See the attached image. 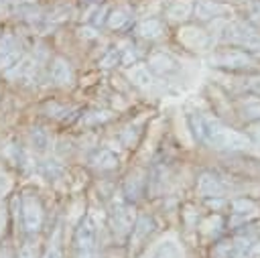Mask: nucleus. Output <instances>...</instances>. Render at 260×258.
<instances>
[{
    "instance_id": "12",
    "label": "nucleus",
    "mask_w": 260,
    "mask_h": 258,
    "mask_svg": "<svg viewBox=\"0 0 260 258\" xmlns=\"http://www.w3.org/2000/svg\"><path fill=\"white\" fill-rule=\"evenodd\" d=\"M128 77H130V81H132L136 87H142V89H146V87H150V85L154 83L152 71H150L146 65H138V63L130 65V69H128Z\"/></svg>"
},
{
    "instance_id": "4",
    "label": "nucleus",
    "mask_w": 260,
    "mask_h": 258,
    "mask_svg": "<svg viewBox=\"0 0 260 258\" xmlns=\"http://www.w3.org/2000/svg\"><path fill=\"white\" fill-rule=\"evenodd\" d=\"M223 41L244 51H260V33L248 22H230L223 28Z\"/></svg>"
},
{
    "instance_id": "29",
    "label": "nucleus",
    "mask_w": 260,
    "mask_h": 258,
    "mask_svg": "<svg viewBox=\"0 0 260 258\" xmlns=\"http://www.w3.org/2000/svg\"><path fill=\"white\" fill-rule=\"evenodd\" d=\"M106 14H108V10H106V6H102L98 12H95V18H93V24H104V20H106Z\"/></svg>"
},
{
    "instance_id": "24",
    "label": "nucleus",
    "mask_w": 260,
    "mask_h": 258,
    "mask_svg": "<svg viewBox=\"0 0 260 258\" xmlns=\"http://www.w3.org/2000/svg\"><path fill=\"white\" fill-rule=\"evenodd\" d=\"M45 258H63L61 244H59V240H57V238L49 244V248H47V252H45Z\"/></svg>"
},
{
    "instance_id": "13",
    "label": "nucleus",
    "mask_w": 260,
    "mask_h": 258,
    "mask_svg": "<svg viewBox=\"0 0 260 258\" xmlns=\"http://www.w3.org/2000/svg\"><path fill=\"white\" fill-rule=\"evenodd\" d=\"M136 33H138L142 39L154 41V39L162 37L165 24H162V20H158V18H146V20H142V22L136 26Z\"/></svg>"
},
{
    "instance_id": "32",
    "label": "nucleus",
    "mask_w": 260,
    "mask_h": 258,
    "mask_svg": "<svg viewBox=\"0 0 260 258\" xmlns=\"http://www.w3.org/2000/svg\"><path fill=\"white\" fill-rule=\"evenodd\" d=\"M254 138H256V142H258V144H260V130H258V132H256V136H254Z\"/></svg>"
},
{
    "instance_id": "30",
    "label": "nucleus",
    "mask_w": 260,
    "mask_h": 258,
    "mask_svg": "<svg viewBox=\"0 0 260 258\" xmlns=\"http://www.w3.org/2000/svg\"><path fill=\"white\" fill-rule=\"evenodd\" d=\"M6 189H8V179L0 175V195H2V193H4Z\"/></svg>"
},
{
    "instance_id": "31",
    "label": "nucleus",
    "mask_w": 260,
    "mask_h": 258,
    "mask_svg": "<svg viewBox=\"0 0 260 258\" xmlns=\"http://www.w3.org/2000/svg\"><path fill=\"white\" fill-rule=\"evenodd\" d=\"M2 228H4V211L0 209V232H2Z\"/></svg>"
},
{
    "instance_id": "6",
    "label": "nucleus",
    "mask_w": 260,
    "mask_h": 258,
    "mask_svg": "<svg viewBox=\"0 0 260 258\" xmlns=\"http://www.w3.org/2000/svg\"><path fill=\"white\" fill-rule=\"evenodd\" d=\"M20 211H22V225L28 234H35L41 230L43 225V219H45V213H43V205L39 201L37 195H22L20 199Z\"/></svg>"
},
{
    "instance_id": "28",
    "label": "nucleus",
    "mask_w": 260,
    "mask_h": 258,
    "mask_svg": "<svg viewBox=\"0 0 260 258\" xmlns=\"http://www.w3.org/2000/svg\"><path fill=\"white\" fill-rule=\"evenodd\" d=\"M12 47H16V45H14V39H12L10 35H6V37L0 41V55H2V53H6V51H8V49H12Z\"/></svg>"
},
{
    "instance_id": "17",
    "label": "nucleus",
    "mask_w": 260,
    "mask_h": 258,
    "mask_svg": "<svg viewBox=\"0 0 260 258\" xmlns=\"http://www.w3.org/2000/svg\"><path fill=\"white\" fill-rule=\"evenodd\" d=\"M49 142H51V138H49V134L41 126H35L30 130V144H32V148L37 152H45L49 148Z\"/></svg>"
},
{
    "instance_id": "10",
    "label": "nucleus",
    "mask_w": 260,
    "mask_h": 258,
    "mask_svg": "<svg viewBox=\"0 0 260 258\" xmlns=\"http://www.w3.org/2000/svg\"><path fill=\"white\" fill-rule=\"evenodd\" d=\"M195 0H173L167 8V18L173 22H187L193 16Z\"/></svg>"
},
{
    "instance_id": "22",
    "label": "nucleus",
    "mask_w": 260,
    "mask_h": 258,
    "mask_svg": "<svg viewBox=\"0 0 260 258\" xmlns=\"http://www.w3.org/2000/svg\"><path fill=\"white\" fill-rule=\"evenodd\" d=\"M43 173H45V177L51 181V179H57V177H61L63 169H61L57 163H45V167H43Z\"/></svg>"
},
{
    "instance_id": "18",
    "label": "nucleus",
    "mask_w": 260,
    "mask_h": 258,
    "mask_svg": "<svg viewBox=\"0 0 260 258\" xmlns=\"http://www.w3.org/2000/svg\"><path fill=\"white\" fill-rule=\"evenodd\" d=\"M150 258H181V252L175 242H162L160 246H156Z\"/></svg>"
},
{
    "instance_id": "1",
    "label": "nucleus",
    "mask_w": 260,
    "mask_h": 258,
    "mask_svg": "<svg viewBox=\"0 0 260 258\" xmlns=\"http://www.w3.org/2000/svg\"><path fill=\"white\" fill-rule=\"evenodd\" d=\"M189 122H191L195 138L213 150H230L232 152V150H246L250 146V138L246 134L225 126L217 118H209L203 114H191Z\"/></svg>"
},
{
    "instance_id": "23",
    "label": "nucleus",
    "mask_w": 260,
    "mask_h": 258,
    "mask_svg": "<svg viewBox=\"0 0 260 258\" xmlns=\"http://www.w3.org/2000/svg\"><path fill=\"white\" fill-rule=\"evenodd\" d=\"M232 209L234 213H246V209H254V203L250 199H236L232 201Z\"/></svg>"
},
{
    "instance_id": "3",
    "label": "nucleus",
    "mask_w": 260,
    "mask_h": 258,
    "mask_svg": "<svg viewBox=\"0 0 260 258\" xmlns=\"http://www.w3.org/2000/svg\"><path fill=\"white\" fill-rule=\"evenodd\" d=\"M209 63L217 69H225V71H248L256 67L254 57L244 51V49H223L213 53V57L209 59Z\"/></svg>"
},
{
    "instance_id": "16",
    "label": "nucleus",
    "mask_w": 260,
    "mask_h": 258,
    "mask_svg": "<svg viewBox=\"0 0 260 258\" xmlns=\"http://www.w3.org/2000/svg\"><path fill=\"white\" fill-rule=\"evenodd\" d=\"M132 18V10L130 8H116L114 12H110L108 16V26L118 30V28H124Z\"/></svg>"
},
{
    "instance_id": "11",
    "label": "nucleus",
    "mask_w": 260,
    "mask_h": 258,
    "mask_svg": "<svg viewBox=\"0 0 260 258\" xmlns=\"http://www.w3.org/2000/svg\"><path fill=\"white\" fill-rule=\"evenodd\" d=\"M223 10L225 6L219 4L217 0H197L193 8V16L197 20H211V18H217Z\"/></svg>"
},
{
    "instance_id": "14",
    "label": "nucleus",
    "mask_w": 260,
    "mask_h": 258,
    "mask_svg": "<svg viewBox=\"0 0 260 258\" xmlns=\"http://www.w3.org/2000/svg\"><path fill=\"white\" fill-rule=\"evenodd\" d=\"M91 165L100 171H112L118 167V156L110 148H100L91 154Z\"/></svg>"
},
{
    "instance_id": "25",
    "label": "nucleus",
    "mask_w": 260,
    "mask_h": 258,
    "mask_svg": "<svg viewBox=\"0 0 260 258\" xmlns=\"http://www.w3.org/2000/svg\"><path fill=\"white\" fill-rule=\"evenodd\" d=\"M246 87H248V91H252L254 95H258L260 98V75H250L248 79H246V83H244Z\"/></svg>"
},
{
    "instance_id": "8",
    "label": "nucleus",
    "mask_w": 260,
    "mask_h": 258,
    "mask_svg": "<svg viewBox=\"0 0 260 258\" xmlns=\"http://www.w3.org/2000/svg\"><path fill=\"white\" fill-rule=\"evenodd\" d=\"M197 191L203 197H219V195L225 193V185L221 183V179L217 175L205 171L197 177Z\"/></svg>"
},
{
    "instance_id": "7",
    "label": "nucleus",
    "mask_w": 260,
    "mask_h": 258,
    "mask_svg": "<svg viewBox=\"0 0 260 258\" xmlns=\"http://www.w3.org/2000/svg\"><path fill=\"white\" fill-rule=\"evenodd\" d=\"M148 69L152 73H158V75H171V73L179 71V63H177V59L171 53L154 51L148 57Z\"/></svg>"
},
{
    "instance_id": "15",
    "label": "nucleus",
    "mask_w": 260,
    "mask_h": 258,
    "mask_svg": "<svg viewBox=\"0 0 260 258\" xmlns=\"http://www.w3.org/2000/svg\"><path fill=\"white\" fill-rule=\"evenodd\" d=\"M154 228H156V223H154V219H152L150 215H140V217L134 221L130 236H134L136 242H144V240L154 232Z\"/></svg>"
},
{
    "instance_id": "2",
    "label": "nucleus",
    "mask_w": 260,
    "mask_h": 258,
    "mask_svg": "<svg viewBox=\"0 0 260 258\" xmlns=\"http://www.w3.org/2000/svg\"><path fill=\"white\" fill-rule=\"evenodd\" d=\"M75 258H98V228L91 215H83L73 234Z\"/></svg>"
},
{
    "instance_id": "5",
    "label": "nucleus",
    "mask_w": 260,
    "mask_h": 258,
    "mask_svg": "<svg viewBox=\"0 0 260 258\" xmlns=\"http://www.w3.org/2000/svg\"><path fill=\"white\" fill-rule=\"evenodd\" d=\"M110 225H112V234L118 242H124L134 225V213L130 209V205L126 203H114L112 211H110Z\"/></svg>"
},
{
    "instance_id": "26",
    "label": "nucleus",
    "mask_w": 260,
    "mask_h": 258,
    "mask_svg": "<svg viewBox=\"0 0 260 258\" xmlns=\"http://www.w3.org/2000/svg\"><path fill=\"white\" fill-rule=\"evenodd\" d=\"M118 61H120V51L114 49V51H110V53L100 61V65H102V67H114Z\"/></svg>"
},
{
    "instance_id": "20",
    "label": "nucleus",
    "mask_w": 260,
    "mask_h": 258,
    "mask_svg": "<svg viewBox=\"0 0 260 258\" xmlns=\"http://www.w3.org/2000/svg\"><path fill=\"white\" fill-rule=\"evenodd\" d=\"M240 112L246 120H258L260 118V100H246L240 104Z\"/></svg>"
},
{
    "instance_id": "27",
    "label": "nucleus",
    "mask_w": 260,
    "mask_h": 258,
    "mask_svg": "<svg viewBox=\"0 0 260 258\" xmlns=\"http://www.w3.org/2000/svg\"><path fill=\"white\" fill-rule=\"evenodd\" d=\"M18 258H37V246L30 242L22 244V248L18 250Z\"/></svg>"
},
{
    "instance_id": "21",
    "label": "nucleus",
    "mask_w": 260,
    "mask_h": 258,
    "mask_svg": "<svg viewBox=\"0 0 260 258\" xmlns=\"http://www.w3.org/2000/svg\"><path fill=\"white\" fill-rule=\"evenodd\" d=\"M142 187H144L142 179L130 177V179L126 181V185H124V195H126L128 199H138V197L142 195Z\"/></svg>"
},
{
    "instance_id": "9",
    "label": "nucleus",
    "mask_w": 260,
    "mask_h": 258,
    "mask_svg": "<svg viewBox=\"0 0 260 258\" xmlns=\"http://www.w3.org/2000/svg\"><path fill=\"white\" fill-rule=\"evenodd\" d=\"M49 77L55 85H69L73 79V71H71L69 61L63 57H55L51 61V67H49Z\"/></svg>"
},
{
    "instance_id": "19",
    "label": "nucleus",
    "mask_w": 260,
    "mask_h": 258,
    "mask_svg": "<svg viewBox=\"0 0 260 258\" xmlns=\"http://www.w3.org/2000/svg\"><path fill=\"white\" fill-rule=\"evenodd\" d=\"M20 57H22V53H20L18 47H12V49H8L6 53H2V55H0V71H8L14 63L20 61Z\"/></svg>"
}]
</instances>
